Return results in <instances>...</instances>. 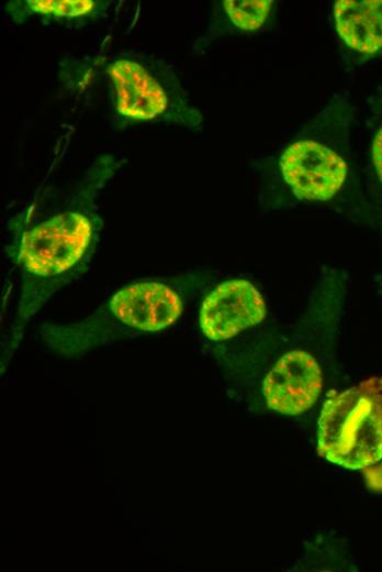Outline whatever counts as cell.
<instances>
[{"mask_svg":"<svg viewBox=\"0 0 382 572\" xmlns=\"http://www.w3.org/2000/svg\"><path fill=\"white\" fill-rule=\"evenodd\" d=\"M273 8L271 0H223L210 22L211 36L250 34L267 23Z\"/></svg>","mask_w":382,"mask_h":572,"instance_id":"10","label":"cell"},{"mask_svg":"<svg viewBox=\"0 0 382 572\" xmlns=\"http://www.w3.org/2000/svg\"><path fill=\"white\" fill-rule=\"evenodd\" d=\"M336 33L345 48L361 59L382 55V0H337Z\"/></svg>","mask_w":382,"mask_h":572,"instance_id":"8","label":"cell"},{"mask_svg":"<svg viewBox=\"0 0 382 572\" xmlns=\"http://www.w3.org/2000/svg\"><path fill=\"white\" fill-rule=\"evenodd\" d=\"M116 166L99 157L71 186L41 188L9 221L7 253L20 274L16 329L89 267L103 230L97 199Z\"/></svg>","mask_w":382,"mask_h":572,"instance_id":"1","label":"cell"},{"mask_svg":"<svg viewBox=\"0 0 382 572\" xmlns=\"http://www.w3.org/2000/svg\"><path fill=\"white\" fill-rule=\"evenodd\" d=\"M356 108L347 95H335L303 124L276 156L286 190L299 201L327 202L342 191L350 173Z\"/></svg>","mask_w":382,"mask_h":572,"instance_id":"2","label":"cell"},{"mask_svg":"<svg viewBox=\"0 0 382 572\" xmlns=\"http://www.w3.org/2000/svg\"><path fill=\"white\" fill-rule=\"evenodd\" d=\"M266 305L256 287L244 279L217 285L203 300L199 315L202 332L213 341H223L262 322Z\"/></svg>","mask_w":382,"mask_h":572,"instance_id":"6","label":"cell"},{"mask_svg":"<svg viewBox=\"0 0 382 572\" xmlns=\"http://www.w3.org/2000/svg\"><path fill=\"white\" fill-rule=\"evenodd\" d=\"M192 282L183 277L146 278L115 292L88 319L48 332L70 349L100 342L120 332L164 330L181 316Z\"/></svg>","mask_w":382,"mask_h":572,"instance_id":"4","label":"cell"},{"mask_svg":"<svg viewBox=\"0 0 382 572\" xmlns=\"http://www.w3.org/2000/svg\"><path fill=\"white\" fill-rule=\"evenodd\" d=\"M318 453L358 470L382 459V393L362 385L326 400L318 420Z\"/></svg>","mask_w":382,"mask_h":572,"instance_id":"5","label":"cell"},{"mask_svg":"<svg viewBox=\"0 0 382 572\" xmlns=\"http://www.w3.org/2000/svg\"><path fill=\"white\" fill-rule=\"evenodd\" d=\"M323 388L319 364L303 350L282 355L262 384L267 406L283 415H299L310 409Z\"/></svg>","mask_w":382,"mask_h":572,"instance_id":"7","label":"cell"},{"mask_svg":"<svg viewBox=\"0 0 382 572\" xmlns=\"http://www.w3.org/2000/svg\"><path fill=\"white\" fill-rule=\"evenodd\" d=\"M103 0H15L5 10L16 22L36 16L65 25H83L105 12Z\"/></svg>","mask_w":382,"mask_h":572,"instance_id":"9","label":"cell"},{"mask_svg":"<svg viewBox=\"0 0 382 572\" xmlns=\"http://www.w3.org/2000/svg\"><path fill=\"white\" fill-rule=\"evenodd\" d=\"M382 188V84L368 98L363 112L361 144Z\"/></svg>","mask_w":382,"mask_h":572,"instance_id":"11","label":"cell"},{"mask_svg":"<svg viewBox=\"0 0 382 572\" xmlns=\"http://www.w3.org/2000/svg\"><path fill=\"white\" fill-rule=\"evenodd\" d=\"M114 118L122 124L166 123L199 129L203 118L173 67L164 59L121 51L104 64Z\"/></svg>","mask_w":382,"mask_h":572,"instance_id":"3","label":"cell"}]
</instances>
